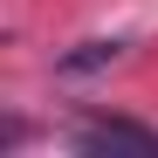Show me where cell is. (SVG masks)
I'll use <instances>...</instances> for the list:
<instances>
[{
  "label": "cell",
  "instance_id": "obj_2",
  "mask_svg": "<svg viewBox=\"0 0 158 158\" xmlns=\"http://www.w3.org/2000/svg\"><path fill=\"white\" fill-rule=\"evenodd\" d=\"M117 55H124L117 35H89V41H76L69 55H55V76H96V69H110Z\"/></svg>",
  "mask_w": 158,
  "mask_h": 158
},
{
  "label": "cell",
  "instance_id": "obj_1",
  "mask_svg": "<svg viewBox=\"0 0 158 158\" xmlns=\"http://www.w3.org/2000/svg\"><path fill=\"white\" fill-rule=\"evenodd\" d=\"M76 151H158V131L131 117H89L76 131Z\"/></svg>",
  "mask_w": 158,
  "mask_h": 158
}]
</instances>
